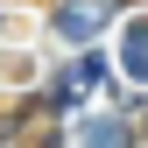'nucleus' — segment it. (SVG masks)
<instances>
[{"mask_svg":"<svg viewBox=\"0 0 148 148\" xmlns=\"http://www.w3.org/2000/svg\"><path fill=\"white\" fill-rule=\"evenodd\" d=\"M120 14V0H57V14H49V28L64 35V42H92L106 21Z\"/></svg>","mask_w":148,"mask_h":148,"instance_id":"f257e3e1","label":"nucleus"},{"mask_svg":"<svg viewBox=\"0 0 148 148\" xmlns=\"http://www.w3.org/2000/svg\"><path fill=\"white\" fill-rule=\"evenodd\" d=\"M71 141H85V148H134L141 127L120 120V113H99V120H78V127H71Z\"/></svg>","mask_w":148,"mask_h":148,"instance_id":"f03ea898","label":"nucleus"},{"mask_svg":"<svg viewBox=\"0 0 148 148\" xmlns=\"http://www.w3.org/2000/svg\"><path fill=\"white\" fill-rule=\"evenodd\" d=\"M120 71L134 85H148V14H134V21L120 28Z\"/></svg>","mask_w":148,"mask_h":148,"instance_id":"7ed1b4c3","label":"nucleus"},{"mask_svg":"<svg viewBox=\"0 0 148 148\" xmlns=\"http://www.w3.org/2000/svg\"><path fill=\"white\" fill-rule=\"evenodd\" d=\"M141 141H148V127H141Z\"/></svg>","mask_w":148,"mask_h":148,"instance_id":"20e7f679","label":"nucleus"}]
</instances>
